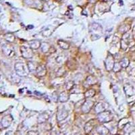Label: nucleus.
<instances>
[{"mask_svg":"<svg viewBox=\"0 0 135 135\" xmlns=\"http://www.w3.org/2000/svg\"><path fill=\"white\" fill-rule=\"evenodd\" d=\"M122 68L121 66V65H120V62H115V64H114V68H113V70H112L114 71V72H120V70H121V69Z\"/></svg>","mask_w":135,"mask_h":135,"instance_id":"393cba45","label":"nucleus"},{"mask_svg":"<svg viewBox=\"0 0 135 135\" xmlns=\"http://www.w3.org/2000/svg\"><path fill=\"white\" fill-rule=\"evenodd\" d=\"M49 118V115L47 114V112H43L38 115L37 120H38V122L39 124H43V123L45 122Z\"/></svg>","mask_w":135,"mask_h":135,"instance_id":"dca6fc26","label":"nucleus"},{"mask_svg":"<svg viewBox=\"0 0 135 135\" xmlns=\"http://www.w3.org/2000/svg\"><path fill=\"white\" fill-rule=\"evenodd\" d=\"M85 83H86V84H88V86H91V85H94V84H97V83H98V80H97V78L95 76H94L89 75V76H87V78H86Z\"/></svg>","mask_w":135,"mask_h":135,"instance_id":"ddd939ff","label":"nucleus"},{"mask_svg":"<svg viewBox=\"0 0 135 135\" xmlns=\"http://www.w3.org/2000/svg\"><path fill=\"white\" fill-rule=\"evenodd\" d=\"M26 135H38V132L37 131H30Z\"/></svg>","mask_w":135,"mask_h":135,"instance_id":"bb28decb","label":"nucleus"},{"mask_svg":"<svg viewBox=\"0 0 135 135\" xmlns=\"http://www.w3.org/2000/svg\"><path fill=\"white\" fill-rule=\"evenodd\" d=\"M39 64H38L36 61H30L28 62V70H29L30 72H34L37 71V67L38 66Z\"/></svg>","mask_w":135,"mask_h":135,"instance_id":"f3484780","label":"nucleus"},{"mask_svg":"<svg viewBox=\"0 0 135 135\" xmlns=\"http://www.w3.org/2000/svg\"><path fill=\"white\" fill-rule=\"evenodd\" d=\"M74 81H72V80H69V81H68L67 83H66L65 84V88H66V90L68 91H70L71 89H73V87L74 86Z\"/></svg>","mask_w":135,"mask_h":135,"instance_id":"5701e85b","label":"nucleus"},{"mask_svg":"<svg viewBox=\"0 0 135 135\" xmlns=\"http://www.w3.org/2000/svg\"><path fill=\"white\" fill-rule=\"evenodd\" d=\"M15 69L17 74L21 76H26L28 75V68H26V65L22 63H17L15 66Z\"/></svg>","mask_w":135,"mask_h":135,"instance_id":"f03ea898","label":"nucleus"},{"mask_svg":"<svg viewBox=\"0 0 135 135\" xmlns=\"http://www.w3.org/2000/svg\"><path fill=\"white\" fill-rule=\"evenodd\" d=\"M94 105V101L92 100H85L83 105H82V112L84 114H87L92 109Z\"/></svg>","mask_w":135,"mask_h":135,"instance_id":"423d86ee","label":"nucleus"},{"mask_svg":"<svg viewBox=\"0 0 135 135\" xmlns=\"http://www.w3.org/2000/svg\"><path fill=\"white\" fill-rule=\"evenodd\" d=\"M66 58L64 55H58L56 58H55V61L57 62V64H63L65 61H66Z\"/></svg>","mask_w":135,"mask_h":135,"instance_id":"b1692460","label":"nucleus"},{"mask_svg":"<svg viewBox=\"0 0 135 135\" xmlns=\"http://www.w3.org/2000/svg\"><path fill=\"white\" fill-rule=\"evenodd\" d=\"M95 93H96V92H95L94 89H90L84 93V97L85 98H91V97H93V96H95Z\"/></svg>","mask_w":135,"mask_h":135,"instance_id":"412c9836","label":"nucleus"},{"mask_svg":"<svg viewBox=\"0 0 135 135\" xmlns=\"http://www.w3.org/2000/svg\"><path fill=\"white\" fill-rule=\"evenodd\" d=\"M41 49L42 51H43V53H45V54L49 53V54H54V53H55V51H56V49H55L54 46L50 45L49 43H46V42L41 43Z\"/></svg>","mask_w":135,"mask_h":135,"instance_id":"6e6552de","label":"nucleus"},{"mask_svg":"<svg viewBox=\"0 0 135 135\" xmlns=\"http://www.w3.org/2000/svg\"><path fill=\"white\" fill-rule=\"evenodd\" d=\"M57 44L59 46L63 49H68L70 47V44L68 42L64 40H59L57 41Z\"/></svg>","mask_w":135,"mask_h":135,"instance_id":"6ab92c4d","label":"nucleus"},{"mask_svg":"<svg viewBox=\"0 0 135 135\" xmlns=\"http://www.w3.org/2000/svg\"><path fill=\"white\" fill-rule=\"evenodd\" d=\"M37 76L39 77L44 76L47 73V68L46 66H45L44 64H39L38 66L37 67V71H36Z\"/></svg>","mask_w":135,"mask_h":135,"instance_id":"9d476101","label":"nucleus"},{"mask_svg":"<svg viewBox=\"0 0 135 135\" xmlns=\"http://www.w3.org/2000/svg\"><path fill=\"white\" fill-rule=\"evenodd\" d=\"M114 64H115V59H114V56L111 54H109L105 61V66L106 70L108 71L112 70Z\"/></svg>","mask_w":135,"mask_h":135,"instance_id":"20e7f679","label":"nucleus"},{"mask_svg":"<svg viewBox=\"0 0 135 135\" xmlns=\"http://www.w3.org/2000/svg\"><path fill=\"white\" fill-rule=\"evenodd\" d=\"M105 109H106L105 103H103V102H99V103H97L95 107V112H96L97 114H100V113H101V112L105 111Z\"/></svg>","mask_w":135,"mask_h":135,"instance_id":"f8f14e48","label":"nucleus"},{"mask_svg":"<svg viewBox=\"0 0 135 135\" xmlns=\"http://www.w3.org/2000/svg\"><path fill=\"white\" fill-rule=\"evenodd\" d=\"M68 115V113L67 110L65 109L64 107H61V108H58L57 112V121H62V120H65Z\"/></svg>","mask_w":135,"mask_h":135,"instance_id":"0eeeda50","label":"nucleus"},{"mask_svg":"<svg viewBox=\"0 0 135 135\" xmlns=\"http://www.w3.org/2000/svg\"><path fill=\"white\" fill-rule=\"evenodd\" d=\"M128 123V121L127 119L126 118H123L118 123V128L120 129H123Z\"/></svg>","mask_w":135,"mask_h":135,"instance_id":"4be33fe9","label":"nucleus"},{"mask_svg":"<svg viewBox=\"0 0 135 135\" xmlns=\"http://www.w3.org/2000/svg\"><path fill=\"white\" fill-rule=\"evenodd\" d=\"M96 131L97 133L99 134L100 135H107L109 134V130L106 128L105 126H99L96 128Z\"/></svg>","mask_w":135,"mask_h":135,"instance_id":"2eb2a0df","label":"nucleus"},{"mask_svg":"<svg viewBox=\"0 0 135 135\" xmlns=\"http://www.w3.org/2000/svg\"><path fill=\"white\" fill-rule=\"evenodd\" d=\"M20 50H21L22 55L25 58L29 59L33 57L34 53L32 51V49L30 47L22 46L20 48Z\"/></svg>","mask_w":135,"mask_h":135,"instance_id":"39448f33","label":"nucleus"},{"mask_svg":"<svg viewBox=\"0 0 135 135\" xmlns=\"http://www.w3.org/2000/svg\"><path fill=\"white\" fill-rule=\"evenodd\" d=\"M66 69H65L64 67H60L59 68L58 70H57V72H56V74H57V76H62L63 75H64L66 74Z\"/></svg>","mask_w":135,"mask_h":135,"instance_id":"a878e982","label":"nucleus"},{"mask_svg":"<svg viewBox=\"0 0 135 135\" xmlns=\"http://www.w3.org/2000/svg\"><path fill=\"white\" fill-rule=\"evenodd\" d=\"M131 35L128 32H126L124 34L122 38L120 40V47L123 50L126 51L129 47V45L131 43Z\"/></svg>","mask_w":135,"mask_h":135,"instance_id":"7ed1b4c3","label":"nucleus"},{"mask_svg":"<svg viewBox=\"0 0 135 135\" xmlns=\"http://www.w3.org/2000/svg\"><path fill=\"white\" fill-rule=\"evenodd\" d=\"M124 92L126 93V95L127 96V97H131L134 95V87L131 84H125L124 86Z\"/></svg>","mask_w":135,"mask_h":135,"instance_id":"1a4fd4ad","label":"nucleus"},{"mask_svg":"<svg viewBox=\"0 0 135 135\" xmlns=\"http://www.w3.org/2000/svg\"><path fill=\"white\" fill-rule=\"evenodd\" d=\"M120 64L122 68H126L130 64V60L127 57H124L120 60Z\"/></svg>","mask_w":135,"mask_h":135,"instance_id":"aec40b11","label":"nucleus"},{"mask_svg":"<svg viewBox=\"0 0 135 135\" xmlns=\"http://www.w3.org/2000/svg\"><path fill=\"white\" fill-rule=\"evenodd\" d=\"M70 95H68L66 91H63L58 96V100L61 102V103H64L69 100Z\"/></svg>","mask_w":135,"mask_h":135,"instance_id":"4468645a","label":"nucleus"},{"mask_svg":"<svg viewBox=\"0 0 135 135\" xmlns=\"http://www.w3.org/2000/svg\"><path fill=\"white\" fill-rule=\"evenodd\" d=\"M114 118L112 112L110 111L105 110L104 112L98 114L97 115V120L101 123H108L112 121Z\"/></svg>","mask_w":135,"mask_h":135,"instance_id":"f257e3e1","label":"nucleus"},{"mask_svg":"<svg viewBox=\"0 0 135 135\" xmlns=\"http://www.w3.org/2000/svg\"><path fill=\"white\" fill-rule=\"evenodd\" d=\"M117 135H120V134H117Z\"/></svg>","mask_w":135,"mask_h":135,"instance_id":"cd10ccee","label":"nucleus"},{"mask_svg":"<svg viewBox=\"0 0 135 135\" xmlns=\"http://www.w3.org/2000/svg\"><path fill=\"white\" fill-rule=\"evenodd\" d=\"M28 43H29L30 47L32 49H38V48L41 47V43L38 40H32Z\"/></svg>","mask_w":135,"mask_h":135,"instance_id":"a211bd4d","label":"nucleus"},{"mask_svg":"<svg viewBox=\"0 0 135 135\" xmlns=\"http://www.w3.org/2000/svg\"><path fill=\"white\" fill-rule=\"evenodd\" d=\"M96 124V122L95 120H91L86 123L85 126H84V131L86 134L91 132V131L93 129L94 126Z\"/></svg>","mask_w":135,"mask_h":135,"instance_id":"9b49d317","label":"nucleus"}]
</instances>
